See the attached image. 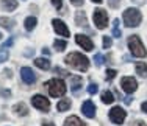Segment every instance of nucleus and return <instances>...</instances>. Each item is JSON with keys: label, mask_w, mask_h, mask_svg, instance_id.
<instances>
[{"label": "nucleus", "mask_w": 147, "mask_h": 126, "mask_svg": "<svg viewBox=\"0 0 147 126\" xmlns=\"http://www.w3.org/2000/svg\"><path fill=\"white\" fill-rule=\"evenodd\" d=\"M64 61H66V64H67L69 67L78 70V72H86V70L89 69V59L83 53H78V51L69 53L67 56H66Z\"/></svg>", "instance_id": "nucleus-1"}, {"label": "nucleus", "mask_w": 147, "mask_h": 126, "mask_svg": "<svg viewBox=\"0 0 147 126\" xmlns=\"http://www.w3.org/2000/svg\"><path fill=\"white\" fill-rule=\"evenodd\" d=\"M122 19H124V22H125V27L135 28V27H138L139 23H141L142 14H141V11H139V9H136V8H127V9L124 11Z\"/></svg>", "instance_id": "nucleus-2"}, {"label": "nucleus", "mask_w": 147, "mask_h": 126, "mask_svg": "<svg viewBox=\"0 0 147 126\" xmlns=\"http://www.w3.org/2000/svg\"><path fill=\"white\" fill-rule=\"evenodd\" d=\"M45 86H47V90H49V93H50V97H53V98L63 97L66 93V84L59 78H53V79H50V81H47Z\"/></svg>", "instance_id": "nucleus-3"}, {"label": "nucleus", "mask_w": 147, "mask_h": 126, "mask_svg": "<svg viewBox=\"0 0 147 126\" xmlns=\"http://www.w3.org/2000/svg\"><path fill=\"white\" fill-rule=\"evenodd\" d=\"M128 48H130V53L133 56H136V58H146L147 56L144 45H142L139 36H136V34H133V36L128 37Z\"/></svg>", "instance_id": "nucleus-4"}, {"label": "nucleus", "mask_w": 147, "mask_h": 126, "mask_svg": "<svg viewBox=\"0 0 147 126\" xmlns=\"http://www.w3.org/2000/svg\"><path fill=\"white\" fill-rule=\"evenodd\" d=\"M92 19H94V23H96V27L99 28V30H105V28L108 27V14L105 9H102V8L94 9Z\"/></svg>", "instance_id": "nucleus-5"}, {"label": "nucleus", "mask_w": 147, "mask_h": 126, "mask_svg": "<svg viewBox=\"0 0 147 126\" xmlns=\"http://www.w3.org/2000/svg\"><path fill=\"white\" fill-rule=\"evenodd\" d=\"M31 104H33L36 109H39L42 112L50 111V101H49V98H45L42 95H34L33 98H31Z\"/></svg>", "instance_id": "nucleus-6"}, {"label": "nucleus", "mask_w": 147, "mask_h": 126, "mask_svg": "<svg viewBox=\"0 0 147 126\" xmlns=\"http://www.w3.org/2000/svg\"><path fill=\"white\" fill-rule=\"evenodd\" d=\"M110 120L113 121V123H116V125H122L124 123V120H125V117H127V112H125L122 107H119V106H114L113 109L110 111Z\"/></svg>", "instance_id": "nucleus-7"}, {"label": "nucleus", "mask_w": 147, "mask_h": 126, "mask_svg": "<svg viewBox=\"0 0 147 126\" xmlns=\"http://www.w3.org/2000/svg\"><path fill=\"white\" fill-rule=\"evenodd\" d=\"M121 87H122L124 92L133 93L136 89H138V83H136V79L131 78V76H124V78L121 79Z\"/></svg>", "instance_id": "nucleus-8"}, {"label": "nucleus", "mask_w": 147, "mask_h": 126, "mask_svg": "<svg viewBox=\"0 0 147 126\" xmlns=\"http://www.w3.org/2000/svg\"><path fill=\"white\" fill-rule=\"evenodd\" d=\"M75 42L83 48V50H86V51H92L94 50L92 41H91L88 36H85V34H77V36H75Z\"/></svg>", "instance_id": "nucleus-9"}, {"label": "nucleus", "mask_w": 147, "mask_h": 126, "mask_svg": "<svg viewBox=\"0 0 147 126\" xmlns=\"http://www.w3.org/2000/svg\"><path fill=\"white\" fill-rule=\"evenodd\" d=\"M52 25H53V30L57 31V34L63 37H69V28L66 27V23L59 19H53L52 20Z\"/></svg>", "instance_id": "nucleus-10"}, {"label": "nucleus", "mask_w": 147, "mask_h": 126, "mask_svg": "<svg viewBox=\"0 0 147 126\" xmlns=\"http://www.w3.org/2000/svg\"><path fill=\"white\" fill-rule=\"evenodd\" d=\"M20 76H22V81L25 84H28V86L36 83V75H34V72L30 67H22V70H20Z\"/></svg>", "instance_id": "nucleus-11"}, {"label": "nucleus", "mask_w": 147, "mask_h": 126, "mask_svg": "<svg viewBox=\"0 0 147 126\" xmlns=\"http://www.w3.org/2000/svg\"><path fill=\"white\" fill-rule=\"evenodd\" d=\"M82 114L85 115V117H88V118L96 117V106H94V103L91 100L85 101V103L82 104Z\"/></svg>", "instance_id": "nucleus-12"}, {"label": "nucleus", "mask_w": 147, "mask_h": 126, "mask_svg": "<svg viewBox=\"0 0 147 126\" xmlns=\"http://www.w3.org/2000/svg\"><path fill=\"white\" fill-rule=\"evenodd\" d=\"M75 23L82 28H88V19H86V13L85 11H77L75 13Z\"/></svg>", "instance_id": "nucleus-13"}, {"label": "nucleus", "mask_w": 147, "mask_h": 126, "mask_svg": "<svg viewBox=\"0 0 147 126\" xmlns=\"http://www.w3.org/2000/svg\"><path fill=\"white\" fill-rule=\"evenodd\" d=\"M0 6H2L3 11H13L17 8V0H2Z\"/></svg>", "instance_id": "nucleus-14"}, {"label": "nucleus", "mask_w": 147, "mask_h": 126, "mask_svg": "<svg viewBox=\"0 0 147 126\" xmlns=\"http://www.w3.org/2000/svg\"><path fill=\"white\" fill-rule=\"evenodd\" d=\"M64 126H88V125H86V123H83V121L80 120L78 117H75V115H71V117H67V118H66Z\"/></svg>", "instance_id": "nucleus-15"}, {"label": "nucleus", "mask_w": 147, "mask_h": 126, "mask_svg": "<svg viewBox=\"0 0 147 126\" xmlns=\"http://www.w3.org/2000/svg\"><path fill=\"white\" fill-rule=\"evenodd\" d=\"M34 65L42 70H49L50 69V61H49L47 58H36L34 59Z\"/></svg>", "instance_id": "nucleus-16"}, {"label": "nucleus", "mask_w": 147, "mask_h": 126, "mask_svg": "<svg viewBox=\"0 0 147 126\" xmlns=\"http://www.w3.org/2000/svg\"><path fill=\"white\" fill-rule=\"evenodd\" d=\"M13 111H14L17 115H20V117H24V115L28 114V109H27V106H25L24 103H17V104H14Z\"/></svg>", "instance_id": "nucleus-17"}, {"label": "nucleus", "mask_w": 147, "mask_h": 126, "mask_svg": "<svg viewBox=\"0 0 147 126\" xmlns=\"http://www.w3.org/2000/svg\"><path fill=\"white\" fill-rule=\"evenodd\" d=\"M69 107H71V100H69V98H63V100L58 101V104H57V109L59 112L69 111Z\"/></svg>", "instance_id": "nucleus-18"}, {"label": "nucleus", "mask_w": 147, "mask_h": 126, "mask_svg": "<svg viewBox=\"0 0 147 126\" xmlns=\"http://www.w3.org/2000/svg\"><path fill=\"white\" fill-rule=\"evenodd\" d=\"M36 23H38V19H36V17H27L25 22H24V27H25L27 31H31V30H34Z\"/></svg>", "instance_id": "nucleus-19"}, {"label": "nucleus", "mask_w": 147, "mask_h": 126, "mask_svg": "<svg viewBox=\"0 0 147 126\" xmlns=\"http://www.w3.org/2000/svg\"><path fill=\"white\" fill-rule=\"evenodd\" d=\"M136 73L141 78H147V64L146 62H138L136 64Z\"/></svg>", "instance_id": "nucleus-20"}, {"label": "nucleus", "mask_w": 147, "mask_h": 126, "mask_svg": "<svg viewBox=\"0 0 147 126\" xmlns=\"http://www.w3.org/2000/svg\"><path fill=\"white\" fill-rule=\"evenodd\" d=\"M0 27L6 28V30H13L14 28V20L8 19V17H0Z\"/></svg>", "instance_id": "nucleus-21"}, {"label": "nucleus", "mask_w": 147, "mask_h": 126, "mask_svg": "<svg viewBox=\"0 0 147 126\" xmlns=\"http://www.w3.org/2000/svg\"><path fill=\"white\" fill-rule=\"evenodd\" d=\"M69 78H71V81H72V86H71L72 92H77V90L82 87V78H80V76H69Z\"/></svg>", "instance_id": "nucleus-22"}, {"label": "nucleus", "mask_w": 147, "mask_h": 126, "mask_svg": "<svg viewBox=\"0 0 147 126\" xmlns=\"http://www.w3.org/2000/svg\"><path fill=\"white\" fill-rule=\"evenodd\" d=\"M114 100H116V98H114L113 92H110V90H105V92L102 93V101L105 104H111Z\"/></svg>", "instance_id": "nucleus-23"}, {"label": "nucleus", "mask_w": 147, "mask_h": 126, "mask_svg": "<svg viewBox=\"0 0 147 126\" xmlns=\"http://www.w3.org/2000/svg\"><path fill=\"white\" fill-rule=\"evenodd\" d=\"M53 47H55V50H57V51H64L66 47H67V42L63 41V39H58V41L53 42Z\"/></svg>", "instance_id": "nucleus-24"}, {"label": "nucleus", "mask_w": 147, "mask_h": 126, "mask_svg": "<svg viewBox=\"0 0 147 126\" xmlns=\"http://www.w3.org/2000/svg\"><path fill=\"white\" fill-rule=\"evenodd\" d=\"M113 36L114 37H121L122 36V31H121V28H119V19L113 20Z\"/></svg>", "instance_id": "nucleus-25"}, {"label": "nucleus", "mask_w": 147, "mask_h": 126, "mask_svg": "<svg viewBox=\"0 0 147 126\" xmlns=\"http://www.w3.org/2000/svg\"><path fill=\"white\" fill-rule=\"evenodd\" d=\"M105 62V58H103V55H100V53H97L96 56H94V64L97 65V67H100Z\"/></svg>", "instance_id": "nucleus-26"}, {"label": "nucleus", "mask_w": 147, "mask_h": 126, "mask_svg": "<svg viewBox=\"0 0 147 126\" xmlns=\"http://www.w3.org/2000/svg\"><path fill=\"white\" fill-rule=\"evenodd\" d=\"M116 70H113V69H108L107 70V79H108V81H111V79H113L114 78V76H116Z\"/></svg>", "instance_id": "nucleus-27"}, {"label": "nucleus", "mask_w": 147, "mask_h": 126, "mask_svg": "<svg viewBox=\"0 0 147 126\" xmlns=\"http://www.w3.org/2000/svg\"><path fill=\"white\" fill-rule=\"evenodd\" d=\"M8 50H0V62H5L8 61Z\"/></svg>", "instance_id": "nucleus-28"}, {"label": "nucleus", "mask_w": 147, "mask_h": 126, "mask_svg": "<svg viewBox=\"0 0 147 126\" xmlns=\"http://www.w3.org/2000/svg\"><path fill=\"white\" fill-rule=\"evenodd\" d=\"M97 90H99V87H97V84H89L88 86V92L91 93V95H94V93H97Z\"/></svg>", "instance_id": "nucleus-29"}, {"label": "nucleus", "mask_w": 147, "mask_h": 126, "mask_svg": "<svg viewBox=\"0 0 147 126\" xmlns=\"http://www.w3.org/2000/svg\"><path fill=\"white\" fill-rule=\"evenodd\" d=\"M111 37L110 36H103V48H110L111 47Z\"/></svg>", "instance_id": "nucleus-30"}, {"label": "nucleus", "mask_w": 147, "mask_h": 126, "mask_svg": "<svg viewBox=\"0 0 147 126\" xmlns=\"http://www.w3.org/2000/svg\"><path fill=\"white\" fill-rule=\"evenodd\" d=\"M53 6L58 9V13H61V6H63V0H52Z\"/></svg>", "instance_id": "nucleus-31"}, {"label": "nucleus", "mask_w": 147, "mask_h": 126, "mask_svg": "<svg viewBox=\"0 0 147 126\" xmlns=\"http://www.w3.org/2000/svg\"><path fill=\"white\" fill-rule=\"evenodd\" d=\"M55 72H57L58 75H63V76H67V78H69V76H71V75H69V72H67V70H61V69H59V67H55Z\"/></svg>", "instance_id": "nucleus-32"}, {"label": "nucleus", "mask_w": 147, "mask_h": 126, "mask_svg": "<svg viewBox=\"0 0 147 126\" xmlns=\"http://www.w3.org/2000/svg\"><path fill=\"white\" fill-rule=\"evenodd\" d=\"M71 5H74V6H83L85 5V0H71Z\"/></svg>", "instance_id": "nucleus-33"}, {"label": "nucleus", "mask_w": 147, "mask_h": 126, "mask_svg": "<svg viewBox=\"0 0 147 126\" xmlns=\"http://www.w3.org/2000/svg\"><path fill=\"white\" fill-rule=\"evenodd\" d=\"M13 42H14V41H13V37H9V39H8V41L5 42V44L2 45V50H6L8 47H11V45H13Z\"/></svg>", "instance_id": "nucleus-34"}, {"label": "nucleus", "mask_w": 147, "mask_h": 126, "mask_svg": "<svg viewBox=\"0 0 147 126\" xmlns=\"http://www.w3.org/2000/svg\"><path fill=\"white\" fill-rule=\"evenodd\" d=\"M0 95H3L5 98H9L11 97V92H9L8 89H0Z\"/></svg>", "instance_id": "nucleus-35"}, {"label": "nucleus", "mask_w": 147, "mask_h": 126, "mask_svg": "<svg viewBox=\"0 0 147 126\" xmlns=\"http://www.w3.org/2000/svg\"><path fill=\"white\" fill-rule=\"evenodd\" d=\"M130 126H147L142 120H135L133 123H130Z\"/></svg>", "instance_id": "nucleus-36"}, {"label": "nucleus", "mask_w": 147, "mask_h": 126, "mask_svg": "<svg viewBox=\"0 0 147 126\" xmlns=\"http://www.w3.org/2000/svg\"><path fill=\"white\" fill-rule=\"evenodd\" d=\"M110 6H114V8H116V6H119V2L117 0H110Z\"/></svg>", "instance_id": "nucleus-37"}, {"label": "nucleus", "mask_w": 147, "mask_h": 126, "mask_svg": "<svg viewBox=\"0 0 147 126\" xmlns=\"http://www.w3.org/2000/svg\"><path fill=\"white\" fill-rule=\"evenodd\" d=\"M141 109H142V111H144L146 114H147V101H146V103H142V104H141Z\"/></svg>", "instance_id": "nucleus-38"}, {"label": "nucleus", "mask_w": 147, "mask_h": 126, "mask_svg": "<svg viewBox=\"0 0 147 126\" xmlns=\"http://www.w3.org/2000/svg\"><path fill=\"white\" fill-rule=\"evenodd\" d=\"M42 53H44L45 56H49V55H50V50H49V48H45V47H44V48H42Z\"/></svg>", "instance_id": "nucleus-39"}, {"label": "nucleus", "mask_w": 147, "mask_h": 126, "mask_svg": "<svg viewBox=\"0 0 147 126\" xmlns=\"http://www.w3.org/2000/svg\"><path fill=\"white\" fill-rule=\"evenodd\" d=\"M3 73H5V76H6V78H11V72H9L8 69H6V70H5V72H3Z\"/></svg>", "instance_id": "nucleus-40"}, {"label": "nucleus", "mask_w": 147, "mask_h": 126, "mask_svg": "<svg viewBox=\"0 0 147 126\" xmlns=\"http://www.w3.org/2000/svg\"><path fill=\"white\" fill-rule=\"evenodd\" d=\"M124 101H125V104H130V103H131V97H127V98H124Z\"/></svg>", "instance_id": "nucleus-41"}, {"label": "nucleus", "mask_w": 147, "mask_h": 126, "mask_svg": "<svg viewBox=\"0 0 147 126\" xmlns=\"http://www.w3.org/2000/svg\"><path fill=\"white\" fill-rule=\"evenodd\" d=\"M133 3H136V5H142L144 3V0H131Z\"/></svg>", "instance_id": "nucleus-42"}, {"label": "nucleus", "mask_w": 147, "mask_h": 126, "mask_svg": "<svg viewBox=\"0 0 147 126\" xmlns=\"http://www.w3.org/2000/svg\"><path fill=\"white\" fill-rule=\"evenodd\" d=\"M42 126H55V125H53V123H50V121H44Z\"/></svg>", "instance_id": "nucleus-43"}, {"label": "nucleus", "mask_w": 147, "mask_h": 126, "mask_svg": "<svg viewBox=\"0 0 147 126\" xmlns=\"http://www.w3.org/2000/svg\"><path fill=\"white\" fill-rule=\"evenodd\" d=\"M92 2H94V3H102L103 0H92Z\"/></svg>", "instance_id": "nucleus-44"}, {"label": "nucleus", "mask_w": 147, "mask_h": 126, "mask_svg": "<svg viewBox=\"0 0 147 126\" xmlns=\"http://www.w3.org/2000/svg\"><path fill=\"white\" fill-rule=\"evenodd\" d=\"M2 37H3V36H2V34H0V39H2Z\"/></svg>", "instance_id": "nucleus-45"}]
</instances>
